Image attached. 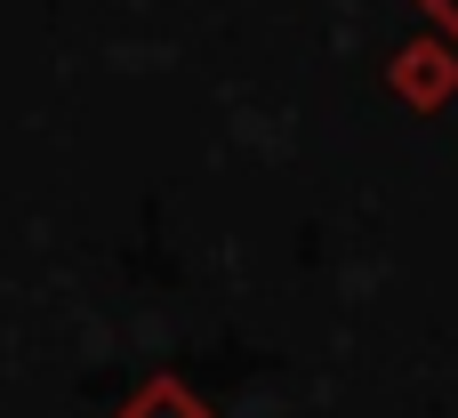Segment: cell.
I'll list each match as a JSON object with an SVG mask.
<instances>
[{"mask_svg":"<svg viewBox=\"0 0 458 418\" xmlns=\"http://www.w3.org/2000/svg\"><path fill=\"white\" fill-rule=\"evenodd\" d=\"M427 8H435V16H443V24H458V0H427Z\"/></svg>","mask_w":458,"mask_h":418,"instance_id":"cell-1","label":"cell"}]
</instances>
